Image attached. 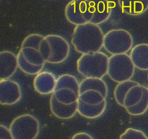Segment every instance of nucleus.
<instances>
[{
    "label": "nucleus",
    "instance_id": "1",
    "mask_svg": "<svg viewBox=\"0 0 148 139\" xmlns=\"http://www.w3.org/2000/svg\"><path fill=\"white\" fill-rule=\"evenodd\" d=\"M116 102L133 116H140L148 110V87L135 81L119 83L114 91Z\"/></svg>",
    "mask_w": 148,
    "mask_h": 139
},
{
    "label": "nucleus",
    "instance_id": "2",
    "mask_svg": "<svg viewBox=\"0 0 148 139\" xmlns=\"http://www.w3.org/2000/svg\"><path fill=\"white\" fill-rule=\"evenodd\" d=\"M104 35L99 25L88 22L75 26L71 42L77 53H95L103 47Z\"/></svg>",
    "mask_w": 148,
    "mask_h": 139
},
{
    "label": "nucleus",
    "instance_id": "3",
    "mask_svg": "<svg viewBox=\"0 0 148 139\" xmlns=\"http://www.w3.org/2000/svg\"><path fill=\"white\" fill-rule=\"evenodd\" d=\"M40 51L46 63L59 64L68 59L70 53L69 43L59 35L44 36L40 45Z\"/></svg>",
    "mask_w": 148,
    "mask_h": 139
},
{
    "label": "nucleus",
    "instance_id": "4",
    "mask_svg": "<svg viewBox=\"0 0 148 139\" xmlns=\"http://www.w3.org/2000/svg\"><path fill=\"white\" fill-rule=\"evenodd\" d=\"M109 57L103 52L82 54L77 61V72L85 78L103 79L108 74Z\"/></svg>",
    "mask_w": 148,
    "mask_h": 139
},
{
    "label": "nucleus",
    "instance_id": "5",
    "mask_svg": "<svg viewBox=\"0 0 148 139\" xmlns=\"http://www.w3.org/2000/svg\"><path fill=\"white\" fill-rule=\"evenodd\" d=\"M79 83L75 76L64 74L56 79V87L51 94L58 102L65 105L77 103L79 96Z\"/></svg>",
    "mask_w": 148,
    "mask_h": 139
},
{
    "label": "nucleus",
    "instance_id": "6",
    "mask_svg": "<svg viewBox=\"0 0 148 139\" xmlns=\"http://www.w3.org/2000/svg\"><path fill=\"white\" fill-rule=\"evenodd\" d=\"M135 66L127 53L111 55L108 60V75L116 83L131 80L135 72Z\"/></svg>",
    "mask_w": 148,
    "mask_h": 139
},
{
    "label": "nucleus",
    "instance_id": "7",
    "mask_svg": "<svg viewBox=\"0 0 148 139\" xmlns=\"http://www.w3.org/2000/svg\"><path fill=\"white\" fill-rule=\"evenodd\" d=\"M134 39L124 29H113L104 35L103 48L111 55L124 54L132 50Z\"/></svg>",
    "mask_w": 148,
    "mask_h": 139
},
{
    "label": "nucleus",
    "instance_id": "8",
    "mask_svg": "<svg viewBox=\"0 0 148 139\" xmlns=\"http://www.w3.org/2000/svg\"><path fill=\"white\" fill-rule=\"evenodd\" d=\"M9 128L14 139H36L40 131V123L33 115L23 114L16 117Z\"/></svg>",
    "mask_w": 148,
    "mask_h": 139
},
{
    "label": "nucleus",
    "instance_id": "9",
    "mask_svg": "<svg viewBox=\"0 0 148 139\" xmlns=\"http://www.w3.org/2000/svg\"><path fill=\"white\" fill-rule=\"evenodd\" d=\"M44 36L38 33L28 35L22 42L20 53L25 60L33 66H45L44 59L40 51V45Z\"/></svg>",
    "mask_w": 148,
    "mask_h": 139
},
{
    "label": "nucleus",
    "instance_id": "10",
    "mask_svg": "<svg viewBox=\"0 0 148 139\" xmlns=\"http://www.w3.org/2000/svg\"><path fill=\"white\" fill-rule=\"evenodd\" d=\"M64 15L67 21L75 26L91 22L92 14L88 10L87 0H72L65 7Z\"/></svg>",
    "mask_w": 148,
    "mask_h": 139
},
{
    "label": "nucleus",
    "instance_id": "11",
    "mask_svg": "<svg viewBox=\"0 0 148 139\" xmlns=\"http://www.w3.org/2000/svg\"><path fill=\"white\" fill-rule=\"evenodd\" d=\"M22 98V89L17 82L12 79L0 81V103L2 105H13Z\"/></svg>",
    "mask_w": 148,
    "mask_h": 139
},
{
    "label": "nucleus",
    "instance_id": "12",
    "mask_svg": "<svg viewBox=\"0 0 148 139\" xmlns=\"http://www.w3.org/2000/svg\"><path fill=\"white\" fill-rule=\"evenodd\" d=\"M88 10L92 14L91 23L102 24L108 20L112 14L114 5L108 0H87Z\"/></svg>",
    "mask_w": 148,
    "mask_h": 139
},
{
    "label": "nucleus",
    "instance_id": "13",
    "mask_svg": "<svg viewBox=\"0 0 148 139\" xmlns=\"http://www.w3.org/2000/svg\"><path fill=\"white\" fill-rule=\"evenodd\" d=\"M56 78L49 72H41L35 76L33 87L37 93L42 95L52 94L56 87Z\"/></svg>",
    "mask_w": 148,
    "mask_h": 139
},
{
    "label": "nucleus",
    "instance_id": "14",
    "mask_svg": "<svg viewBox=\"0 0 148 139\" xmlns=\"http://www.w3.org/2000/svg\"><path fill=\"white\" fill-rule=\"evenodd\" d=\"M18 67L17 57L10 50L0 53V79H8L17 72Z\"/></svg>",
    "mask_w": 148,
    "mask_h": 139
},
{
    "label": "nucleus",
    "instance_id": "15",
    "mask_svg": "<svg viewBox=\"0 0 148 139\" xmlns=\"http://www.w3.org/2000/svg\"><path fill=\"white\" fill-rule=\"evenodd\" d=\"M50 109L52 114L62 120H68L73 118L77 112V102L72 105H65L58 102L51 95L50 98Z\"/></svg>",
    "mask_w": 148,
    "mask_h": 139
},
{
    "label": "nucleus",
    "instance_id": "16",
    "mask_svg": "<svg viewBox=\"0 0 148 139\" xmlns=\"http://www.w3.org/2000/svg\"><path fill=\"white\" fill-rule=\"evenodd\" d=\"M130 56L136 69L148 71V44L140 43L133 46Z\"/></svg>",
    "mask_w": 148,
    "mask_h": 139
},
{
    "label": "nucleus",
    "instance_id": "17",
    "mask_svg": "<svg viewBox=\"0 0 148 139\" xmlns=\"http://www.w3.org/2000/svg\"><path fill=\"white\" fill-rule=\"evenodd\" d=\"M121 11L129 15L137 16L148 10V0H118Z\"/></svg>",
    "mask_w": 148,
    "mask_h": 139
},
{
    "label": "nucleus",
    "instance_id": "18",
    "mask_svg": "<svg viewBox=\"0 0 148 139\" xmlns=\"http://www.w3.org/2000/svg\"><path fill=\"white\" fill-rule=\"evenodd\" d=\"M106 106L107 102L98 105H89L77 101V112L84 118L95 119L104 113Z\"/></svg>",
    "mask_w": 148,
    "mask_h": 139
},
{
    "label": "nucleus",
    "instance_id": "19",
    "mask_svg": "<svg viewBox=\"0 0 148 139\" xmlns=\"http://www.w3.org/2000/svg\"><path fill=\"white\" fill-rule=\"evenodd\" d=\"M106 95L97 89H87L79 92L78 101L86 105H98L106 103Z\"/></svg>",
    "mask_w": 148,
    "mask_h": 139
},
{
    "label": "nucleus",
    "instance_id": "20",
    "mask_svg": "<svg viewBox=\"0 0 148 139\" xmlns=\"http://www.w3.org/2000/svg\"><path fill=\"white\" fill-rule=\"evenodd\" d=\"M87 89H97L108 96V87L106 83L102 79L85 78L79 83V92Z\"/></svg>",
    "mask_w": 148,
    "mask_h": 139
},
{
    "label": "nucleus",
    "instance_id": "21",
    "mask_svg": "<svg viewBox=\"0 0 148 139\" xmlns=\"http://www.w3.org/2000/svg\"><path fill=\"white\" fill-rule=\"evenodd\" d=\"M17 61H18V67L20 70L25 74L28 75H31V76H36L39 73L42 72L44 66H33V65L27 63L23 58V55L20 53L19 50L18 53L17 55Z\"/></svg>",
    "mask_w": 148,
    "mask_h": 139
},
{
    "label": "nucleus",
    "instance_id": "22",
    "mask_svg": "<svg viewBox=\"0 0 148 139\" xmlns=\"http://www.w3.org/2000/svg\"><path fill=\"white\" fill-rule=\"evenodd\" d=\"M119 139H148V137L140 130L130 128L120 136Z\"/></svg>",
    "mask_w": 148,
    "mask_h": 139
},
{
    "label": "nucleus",
    "instance_id": "23",
    "mask_svg": "<svg viewBox=\"0 0 148 139\" xmlns=\"http://www.w3.org/2000/svg\"><path fill=\"white\" fill-rule=\"evenodd\" d=\"M0 139H14L10 128L3 125H0Z\"/></svg>",
    "mask_w": 148,
    "mask_h": 139
},
{
    "label": "nucleus",
    "instance_id": "24",
    "mask_svg": "<svg viewBox=\"0 0 148 139\" xmlns=\"http://www.w3.org/2000/svg\"><path fill=\"white\" fill-rule=\"evenodd\" d=\"M71 139H94L92 136H91L89 134L85 132L77 133L75 134Z\"/></svg>",
    "mask_w": 148,
    "mask_h": 139
},
{
    "label": "nucleus",
    "instance_id": "25",
    "mask_svg": "<svg viewBox=\"0 0 148 139\" xmlns=\"http://www.w3.org/2000/svg\"><path fill=\"white\" fill-rule=\"evenodd\" d=\"M147 81H148V74H147Z\"/></svg>",
    "mask_w": 148,
    "mask_h": 139
}]
</instances>
